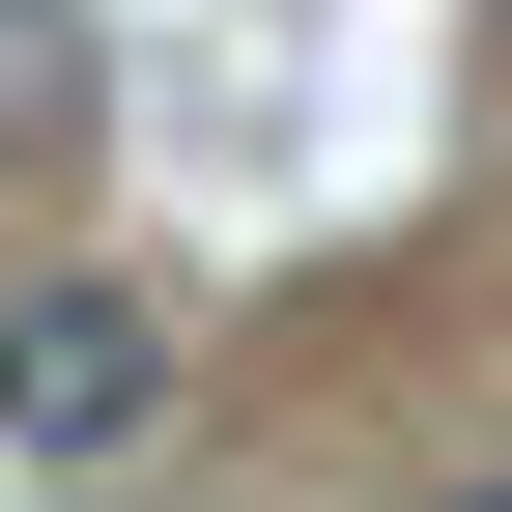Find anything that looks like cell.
<instances>
[{
	"label": "cell",
	"instance_id": "obj_2",
	"mask_svg": "<svg viewBox=\"0 0 512 512\" xmlns=\"http://www.w3.org/2000/svg\"><path fill=\"white\" fill-rule=\"evenodd\" d=\"M0 114H86V29L57 0H0Z\"/></svg>",
	"mask_w": 512,
	"mask_h": 512
},
{
	"label": "cell",
	"instance_id": "obj_3",
	"mask_svg": "<svg viewBox=\"0 0 512 512\" xmlns=\"http://www.w3.org/2000/svg\"><path fill=\"white\" fill-rule=\"evenodd\" d=\"M484 57H512V0H484Z\"/></svg>",
	"mask_w": 512,
	"mask_h": 512
},
{
	"label": "cell",
	"instance_id": "obj_1",
	"mask_svg": "<svg viewBox=\"0 0 512 512\" xmlns=\"http://www.w3.org/2000/svg\"><path fill=\"white\" fill-rule=\"evenodd\" d=\"M143 427H171V285H114V256H86V285L0 313V456H29V484H114Z\"/></svg>",
	"mask_w": 512,
	"mask_h": 512
},
{
	"label": "cell",
	"instance_id": "obj_4",
	"mask_svg": "<svg viewBox=\"0 0 512 512\" xmlns=\"http://www.w3.org/2000/svg\"><path fill=\"white\" fill-rule=\"evenodd\" d=\"M456 512H512V484H456Z\"/></svg>",
	"mask_w": 512,
	"mask_h": 512
}]
</instances>
